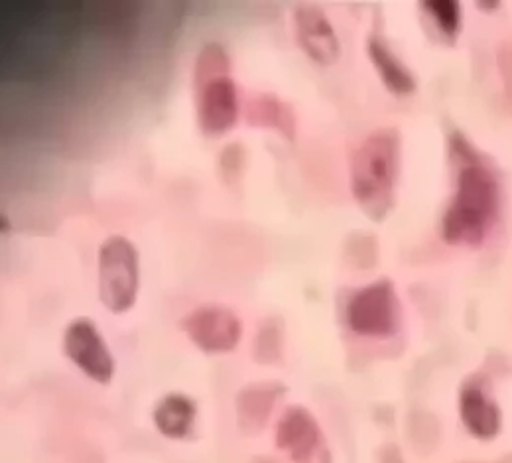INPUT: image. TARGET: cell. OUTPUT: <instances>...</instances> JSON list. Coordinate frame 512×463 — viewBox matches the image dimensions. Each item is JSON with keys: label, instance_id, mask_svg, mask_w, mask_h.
Instances as JSON below:
<instances>
[{"label": "cell", "instance_id": "6da1fadb", "mask_svg": "<svg viewBox=\"0 0 512 463\" xmlns=\"http://www.w3.org/2000/svg\"><path fill=\"white\" fill-rule=\"evenodd\" d=\"M451 152L459 160V170L455 194L442 219V235L449 245H479L499 209L497 180L459 136L451 140Z\"/></svg>", "mask_w": 512, "mask_h": 463}, {"label": "cell", "instance_id": "7a4b0ae2", "mask_svg": "<svg viewBox=\"0 0 512 463\" xmlns=\"http://www.w3.org/2000/svg\"><path fill=\"white\" fill-rule=\"evenodd\" d=\"M400 170V136L394 129L369 134L351 158V192L365 215L383 221L392 209Z\"/></svg>", "mask_w": 512, "mask_h": 463}, {"label": "cell", "instance_id": "3957f363", "mask_svg": "<svg viewBox=\"0 0 512 463\" xmlns=\"http://www.w3.org/2000/svg\"><path fill=\"white\" fill-rule=\"evenodd\" d=\"M140 265L134 245L123 235L109 237L99 249V298L113 314L128 312L138 296Z\"/></svg>", "mask_w": 512, "mask_h": 463}, {"label": "cell", "instance_id": "277c9868", "mask_svg": "<svg viewBox=\"0 0 512 463\" xmlns=\"http://www.w3.org/2000/svg\"><path fill=\"white\" fill-rule=\"evenodd\" d=\"M394 284L390 280L373 282L357 290L345 308L349 330L361 337H390L398 331L400 308Z\"/></svg>", "mask_w": 512, "mask_h": 463}, {"label": "cell", "instance_id": "5b68a950", "mask_svg": "<svg viewBox=\"0 0 512 463\" xmlns=\"http://www.w3.org/2000/svg\"><path fill=\"white\" fill-rule=\"evenodd\" d=\"M65 357L91 381L109 385L115 377V359L101 331L87 318L73 320L64 333Z\"/></svg>", "mask_w": 512, "mask_h": 463}, {"label": "cell", "instance_id": "8992f818", "mask_svg": "<svg viewBox=\"0 0 512 463\" xmlns=\"http://www.w3.org/2000/svg\"><path fill=\"white\" fill-rule=\"evenodd\" d=\"M182 328L193 345L209 355L233 351L243 337L241 318L225 306L195 308L182 320Z\"/></svg>", "mask_w": 512, "mask_h": 463}, {"label": "cell", "instance_id": "52a82bcc", "mask_svg": "<svg viewBox=\"0 0 512 463\" xmlns=\"http://www.w3.org/2000/svg\"><path fill=\"white\" fill-rule=\"evenodd\" d=\"M197 123L201 133L221 136L231 131L239 119V93L229 75H219L195 85Z\"/></svg>", "mask_w": 512, "mask_h": 463}, {"label": "cell", "instance_id": "ba28073f", "mask_svg": "<svg viewBox=\"0 0 512 463\" xmlns=\"http://www.w3.org/2000/svg\"><path fill=\"white\" fill-rule=\"evenodd\" d=\"M276 448L294 463H316L329 450L316 416L304 406H290L276 426Z\"/></svg>", "mask_w": 512, "mask_h": 463}, {"label": "cell", "instance_id": "9c48e42d", "mask_svg": "<svg viewBox=\"0 0 512 463\" xmlns=\"http://www.w3.org/2000/svg\"><path fill=\"white\" fill-rule=\"evenodd\" d=\"M296 42L302 52L316 64L333 66L339 58L341 46L337 34L320 6L302 4L294 12Z\"/></svg>", "mask_w": 512, "mask_h": 463}, {"label": "cell", "instance_id": "30bf717a", "mask_svg": "<svg viewBox=\"0 0 512 463\" xmlns=\"http://www.w3.org/2000/svg\"><path fill=\"white\" fill-rule=\"evenodd\" d=\"M286 393L282 383H255L239 391L235 398L237 426L243 434L256 436L264 430L276 402Z\"/></svg>", "mask_w": 512, "mask_h": 463}, {"label": "cell", "instance_id": "8fae6325", "mask_svg": "<svg viewBox=\"0 0 512 463\" xmlns=\"http://www.w3.org/2000/svg\"><path fill=\"white\" fill-rule=\"evenodd\" d=\"M247 123L255 129H268L294 140L298 131L296 111L274 93H258L247 103Z\"/></svg>", "mask_w": 512, "mask_h": 463}, {"label": "cell", "instance_id": "7c38bea8", "mask_svg": "<svg viewBox=\"0 0 512 463\" xmlns=\"http://www.w3.org/2000/svg\"><path fill=\"white\" fill-rule=\"evenodd\" d=\"M459 414L465 428L475 438H493L501 428L499 406L475 385H467L465 389H461Z\"/></svg>", "mask_w": 512, "mask_h": 463}, {"label": "cell", "instance_id": "4fadbf2b", "mask_svg": "<svg viewBox=\"0 0 512 463\" xmlns=\"http://www.w3.org/2000/svg\"><path fill=\"white\" fill-rule=\"evenodd\" d=\"M197 404L195 400L180 393L162 398L154 408V426L170 440L190 438L195 430Z\"/></svg>", "mask_w": 512, "mask_h": 463}, {"label": "cell", "instance_id": "5bb4252c", "mask_svg": "<svg viewBox=\"0 0 512 463\" xmlns=\"http://www.w3.org/2000/svg\"><path fill=\"white\" fill-rule=\"evenodd\" d=\"M367 52L388 91H392L394 95H408L416 89V79L410 69L392 54V50L381 38H369Z\"/></svg>", "mask_w": 512, "mask_h": 463}, {"label": "cell", "instance_id": "9a60e30c", "mask_svg": "<svg viewBox=\"0 0 512 463\" xmlns=\"http://www.w3.org/2000/svg\"><path fill=\"white\" fill-rule=\"evenodd\" d=\"M282 345H284V330L280 320H266L260 324L256 331L253 357L260 365H274L282 359Z\"/></svg>", "mask_w": 512, "mask_h": 463}, {"label": "cell", "instance_id": "2e32d148", "mask_svg": "<svg viewBox=\"0 0 512 463\" xmlns=\"http://www.w3.org/2000/svg\"><path fill=\"white\" fill-rule=\"evenodd\" d=\"M231 69V60L223 46L219 44H207L195 62V71H193V81L195 85L205 83L209 79H215L219 75H229Z\"/></svg>", "mask_w": 512, "mask_h": 463}, {"label": "cell", "instance_id": "e0dca14e", "mask_svg": "<svg viewBox=\"0 0 512 463\" xmlns=\"http://www.w3.org/2000/svg\"><path fill=\"white\" fill-rule=\"evenodd\" d=\"M424 10L430 14V18L436 22V26L446 34L448 38H453L459 30L461 22V10L457 2L451 0H436V2H424Z\"/></svg>", "mask_w": 512, "mask_h": 463}, {"label": "cell", "instance_id": "ac0fdd59", "mask_svg": "<svg viewBox=\"0 0 512 463\" xmlns=\"http://www.w3.org/2000/svg\"><path fill=\"white\" fill-rule=\"evenodd\" d=\"M245 164H247V152L243 150V146L239 142L229 144L219 160V168H221V176L225 178V182L233 184L237 180H241L243 172H245Z\"/></svg>", "mask_w": 512, "mask_h": 463}, {"label": "cell", "instance_id": "d6986e66", "mask_svg": "<svg viewBox=\"0 0 512 463\" xmlns=\"http://www.w3.org/2000/svg\"><path fill=\"white\" fill-rule=\"evenodd\" d=\"M381 462L383 463H404L402 462V456L394 450V446H388L386 450H384L383 458H381Z\"/></svg>", "mask_w": 512, "mask_h": 463}, {"label": "cell", "instance_id": "ffe728a7", "mask_svg": "<svg viewBox=\"0 0 512 463\" xmlns=\"http://www.w3.org/2000/svg\"><path fill=\"white\" fill-rule=\"evenodd\" d=\"M253 463H276L274 460H270V458H255Z\"/></svg>", "mask_w": 512, "mask_h": 463}]
</instances>
